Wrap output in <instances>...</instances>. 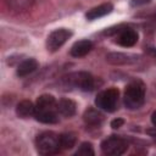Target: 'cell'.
<instances>
[{
	"mask_svg": "<svg viewBox=\"0 0 156 156\" xmlns=\"http://www.w3.org/2000/svg\"><path fill=\"white\" fill-rule=\"evenodd\" d=\"M34 117L37 121L45 124H54L58 122L57 102L52 95H40L35 102Z\"/></svg>",
	"mask_w": 156,
	"mask_h": 156,
	"instance_id": "6da1fadb",
	"label": "cell"
},
{
	"mask_svg": "<svg viewBox=\"0 0 156 156\" xmlns=\"http://www.w3.org/2000/svg\"><path fill=\"white\" fill-rule=\"evenodd\" d=\"M145 101V84L141 80L130 82L124 90L123 102L127 108L136 110L143 106Z\"/></svg>",
	"mask_w": 156,
	"mask_h": 156,
	"instance_id": "7a4b0ae2",
	"label": "cell"
},
{
	"mask_svg": "<svg viewBox=\"0 0 156 156\" xmlns=\"http://www.w3.org/2000/svg\"><path fill=\"white\" fill-rule=\"evenodd\" d=\"M62 83L69 88H77L83 91H91L96 87V79L88 72H73L62 78Z\"/></svg>",
	"mask_w": 156,
	"mask_h": 156,
	"instance_id": "3957f363",
	"label": "cell"
},
{
	"mask_svg": "<svg viewBox=\"0 0 156 156\" xmlns=\"http://www.w3.org/2000/svg\"><path fill=\"white\" fill-rule=\"evenodd\" d=\"M35 145L38 152L41 155H55L62 149L60 143V135L54 132H44L39 134Z\"/></svg>",
	"mask_w": 156,
	"mask_h": 156,
	"instance_id": "277c9868",
	"label": "cell"
},
{
	"mask_svg": "<svg viewBox=\"0 0 156 156\" xmlns=\"http://www.w3.org/2000/svg\"><path fill=\"white\" fill-rule=\"evenodd\" d=\"M118 98L119 93L116 88H110L100 91L95 99V105L98 108L106 111V112H113L117 108L118 105Z\"/></svg>",
	"mask_w": 156,
	"mask_h": 156,
	"instance_id": "5b68a950",
	"label": "cell"
},
{
	"mask_svg": "<svg viewBox=\"0 0 156 156\" xmlns=\"http://www.w3.org/2000/svg\"><path fill=\"white\" fill-rule=\"evenodd\" d=\"M127 149H128L127 140L116 135H111L101 143V151L105 155H110V156L123 155L127 151Z\"/></svg>",
	"mask_w": 156,
	"mask_h": 156,
	"instance_id": "8992f818",
	"label": "cell"
},
{
	"mask_svg": "<svg viewBox=\"0 0 156 156\" xmlns=\"http://www.w3.org/2000/svg\"><path fill=\"white\" fill-rule=\"evenodd\" d=\"M72 35V32L66 28H58L51 32L46 39V48L50 52L57 51Z\"/></svg>",
	"mask_w": 156,
	"mask_h": 156,
	"instance_id": "52a82bcc",
	"label": "cell"
},
{
	"mask_svg": "<svg viewBox=\"0 0 156 156\" xmlns=\"http://www.w3.org/2000/svg\"><path fill=\"white\" fill-rule=\"evenodd\" d=\"M115 38H116V43L118 45L124 46V48H130V46L136 44V41H138V33L133 28L127 27V28L117 29Z\"/></svg>",
	"mask_w": 156,
	"mask_h": 156,
	"instance_id": "ba28073f",
	"label": "cell"
},
{
	"mask_svg": "<svg viewBox=\"0 0 156 156\" xmlns=\"http://www.w3.org/2000/svg\"><path fill=\"white\" fill-rule=\"evenodd\" d=\"M106 61L112 65H129L138 61L136 55L123 54V52H110L106 55Z\"/></svg>",
	"mask_w": 156,
	"mask_h": 156,
	"instance_id": "9c48e42d",
	"label": "cell"
},
{
	"mask_svg": "<svg viewBox=\"0 0 156 156\" xmlns=\"http://www.w3.org/2000/svg\"><path fill=\"white\" fill-rule=\"evenodd\" d=\"M93 49V43L88 39H83V40H79V41H76L71 50H69V54L73 56V57H83L85 56L87 54H89Z\"/></svg>",
	"mask_w": 156,
	"mask_h": 156,
	"instance_id": "30bf717a",
	"label": "cell"
},
{
	"mask_svg": "<svg viewBox=\"0 0 156 156\" xmlns=\"http://www.w3.org/2000/svg\"><path fill=\"white\" fill-rule=\"evenodd\" d=\"M83 119H84V122H85L87 126L99 127L102 123V121H104V116H102V113L99 110H96L94 107H90V108H88L84 112Z\"/></svg>",
	"mask_w": 156,
	"mask_h": 156,
	"instance_id": "8fae6325",
	"label": "cell"
},
{
	"mask_svg": "<svg viewBox=\"0 0 156 156\" xmlns=\"http://www.w3.org/2000/svg\"><path fill=\"white\" fill-rule=\"evenodd\" d=\"M113 6L112 4L110 2H106V4H101L96 7H93L91 10H89L87 13H85V17L89 20V21H93V20H96V18H100V17H104L106 15H108L111 11H112Z\"/></svg>",
	"mask_w": 156,
	"mask_h": 156,
	"instance_id": "7c38bea8",
	"label": "cell"
},
{
	"mask_svg": "<svg viewBox=\"0 0 156 156\" xmlns=\"http://www.w3.org/2000/svg\"><path fill=\"white\" fill-rule=\"evenodd\" d=\"M77 110V105L71 99H61L57 102V111L63 117H72L74 116Z\"/></svg>",
	"mask_w": 156,
	"mask_h": 156,
	"instance_id": "4fadbf2b",
	"label": "cell"
},
{
	"mask_svg": "<svg viewBox=\"0 0 156 156\" xmlns=\"http://www.w3.org/2000/svg\"><path fill=\"white\" fill-rule=\"evenodd\" d=\"M34 111L35 105H33V102L29 100H22L16 107V113L21 118H28L30 116H34Z\"/></svg>",
	"mask_w": 156,
	"mask_h": 156,
	"instance_id": "5bb4252c",
	"label": "cell"
},
{
	"mask_svg": "<svg viewBox=\"0 0 156 156\" xmlns=\"http://www.w3.org/2000/svg\"><path fill=\"white\" fill-rule=\"evenodd\" d=\"M38 68V62L34 58H27L22 61L17 67V76L18 77H26L30 73H33Z\"/></svg>",
	"mask_w": 156,
	"mask_h": 156,
	"instance_id": "9a60e30c",
	"label": "cell"
},
{
	"mask_svg": "<svg viewBox=\"0 0 156 156\" xmlns=\"http://www.w3.org/2000/svg\"><path fill=\"white\" fill-rule=\"evenodd\" d=\"M34 0H7L9 7L16 12H22L27 11L28 9L32 7Z\"/></svg>",
	"mask_w": 156,
	"mask_h": 156,
	"instance_id": "2e32d148",
	"label": "cell"
},
{
	"mask_svg": "<svg viewBox=\"0 0 156 156\" xmlns=\"http://www.w3.org/2000/svg\"><path fill=\"white\" fill-rule=\"evenodd\" d=\"M60 143L62 149L69 150L76 145L77 138L73 133H63V134H60Z\"/></svg>",
	"mask_w": 156,
	"mask_h": 156,
	"instance_id": "e0dca14e",
	"label": "cell"
},
{
	"mask_svg": "<svg viewBox=\"0 0 156 156\" xmlns=\"http://www.w3.org/2000/svg\"><path fill=\"white\" fill-rule=\"evenodd\" d=\"M76 155H79V156H91V155H94L93 145L90 143H82L80 146L78 147V150L76 151Z\"/></svg>",
	"mask_w": 156,
	"mask_h": 156,
	"instance_id": "ac0fdd59",
	"label": "cell"
},
{
	"mask_svg": "<svg viewBox=\"0 0 156 156\" xmlns=\"http://www.w3.org/2000/svg\"><path fill=\"white\" fill-rule=\"evenodd\" d=\"M123 123H124V121H123L122 118H116V119H113V121L111 122V127H112L113 129H117V128L122 127Z\"/></svg>",
	"mask_w": 156,
	"mask_h": 156,
	"instance_id": "d6986e66",
	"label": "cell"
},
{
	"mask_svg": "<svg viewBox=\"0 0 156 156\" xmlns=\"http://www.w3.org/2000/svg\"><path fill=\"white\" fill-rule=\"evenodd\" d=\"M150 0H132V4L133 5H144V4H146V2H149Z\"/></svg>",
	"mask_w": 156,
	"mask_h": 156,
	"instance_id": "ffe728a7",
	"label": "cell"
},
{
	"mask_svg": "<svg viewBox=\"0 0 156 156\" xmlns=\"http://www.w3.org/2000/svg\"><path fill=\"white\" fill-rule=\"evenodd\" d=\"M151 123L156 127V111H154L152 115H151Z\"/></svg>",
	"mask_w": 156,
	"mask_h": 156,
	"instance_id": "44dd1931",
	"label": "cell"
},
{
	"mask_svg": "<svg viewBox=\"0 0 156 156\" xmlns=\"http://www.w3.org/2000/svg\"><path fill=\"white\" fill-rule=\"evenodd\" d=\"M147 51H149L152 56H155V57H156V49H154V48H147Z\"/></svg>",
	"mask_w": 156,
	"mask_h": 156,
	"instance_id": "7402d4cb",
	"label": "cell"
},
{
	"mask_svg": "<svg viewBox=\"0 0 156 156\" xmlns=\"http://www.w3.org/2000/svg\"><path fill=\"white\" fill-rule=\"evenodd\" d=\"M155 139H156V134H155Z\"/></svg>",
	"mask_w": 156,
	"mask_h": 156,
	"instance_id": "603a6c76",
	"label": "cell"
}]
</instances>
